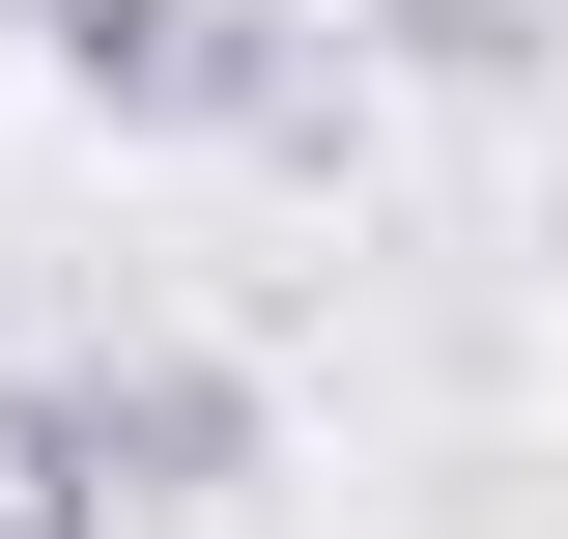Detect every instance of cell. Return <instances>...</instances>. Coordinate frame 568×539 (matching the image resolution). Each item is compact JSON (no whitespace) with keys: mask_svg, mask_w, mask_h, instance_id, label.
I'll list each match as a JSON object with an SVG mask.
<instances>
[{"mask_svg":"<svg viewBox=\"0 0 568 539\" xmlns=\"http://www.w3.org/2000/svg\"><path fill=\"white\" fill-rule=\"evenodd\" d=\"M58 455H85V511H227V482H256V369L85 340V369H58Z\"/></svg>","mask_w":568,"mask_h":539,"instance_id":"cell-2","label":"cell"},{"mask_svg":"<svg viewBox=\"0 0 568 539\" xmlns=\"http://www.w3.org/2000/svg\"><path fill=\"white\" fill-rule=\"evenodd\" d=\"M0 539H114V511H85V455H58V369H0Z\"/></svg>","mask_w":568,"mask_h":539,"instance_id":"cell-3","label":"cell"},{"mask_svg":"<svg viewBox=\"0 0 568 539\" xmlns=\"http://www.w3.org/2000/svg\"><path fill=\"white\" fill-rule=\"evenodd\" d=\"M0 29L85 114H142V142H313V58H284L256 0H0Z\"/></svg>","mask_w":568,"mask_h":539,"instance_id":"cell-1","label":"cell"},{"mask_svg":"<svg viewBox=\"0 0 568 539\" xmlns=\"http://www.w3.org/2000/svg\"><path fill=\"white\" fill-rule=\"evenodd\" d=\"M398 58L426 85H511V0H398Z\"/></svg>","mask_w":568,"mask_h":539,"instance_id":"cell-4","label":"cell"}]
</instances>
